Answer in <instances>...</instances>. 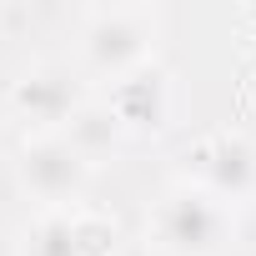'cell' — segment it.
I'll return each mask as SVG.
<instances>
[{
	"label": "cell",
	"mask_w": 256,
	"mask_h": 256,
	"mask_svg": "<svg viewBox=\"0 0 256 256\" xmlns=\"http://www.w3.org/2000/svg\"><path fill=\"white\" fill-rule=\"evenodd\" d=\"M90 171H96V166H90L86 156H76L60 136H30V141L20 146V156H16V181H20V191H26L30 201H40V211L70 206V201L86 191Z\"/></svg>",
	"instance_id": "3"
},
{
	"label": "cell",
	"mask_w": 256,
	"mask_h": 256,
	"mask_svg": "<svg viewBox=\"0 0 256 256\" xmlns=\"http://www.w3.org/2000/svg\"><path fill=\"white\" fill-rule=\"evenodd\" d=\"M80 100L86 96L70 66H36L10 90V110L30 126V136H60L66 120L80 110Z\"/></svg>",
	"instance_id": "4"
},
{
	"label": "cell",
	"mask_w": 256,
	"mask_h": 256,
	"mask_svg": "<svg viewBox=\"0 0 256 256\" xmlns=\"http://www.w3.org/2000/svg\"><path fill=\"white\" fill-rule=\"evenodd\" d=\"M80 56H86V70L110 86L146 70L156 56V10H146V6L90 10L86 30H80Z\"/></svg>",
	"instance_id": "2"
},
{
	"label": "cell",
	"mask_w": 256,
	"mask_h": 256,
	"mask_svg": "<svg viewBox=\"0 0 256 256\" xmlns=\"http://www.w3.org/2000/svg\"><path fill=\"white\" fill-rule=\"evenodd\" d=\"M20 256H86L80 236H76V206L40 211L20 236Z\"/></svg>",
	"instance_id": "8"
},
{
	"label": "cell",
	"mask_w": 256,
	"mask_h": 256,
	"mask_svg": "<svg viewBox=\"0 0 256 256\" xmlns=\"http://www.w3.org/2000/svg\"><path fill=\"white\" fill-rule=\"evenodd\" d=\"M110 116L120 120L126 136H156L171 120V76L146 66L136 76H126L120 86H110Z\"/></svg>",
	"instance_id": "6"
},
{
	"label": "cell",
	"mask_w": 256,
	"mask_h": 256,
	"mask_svg": "<svg viewBox=\"0 0 256 256\" xmlns=\"http://www.w3.org/2000/svg\"><path fill=\"white\" fill-rule=\"evenodd\" d=\"M151 241L161 256H221L231 246V206L196 181H176L151 211Z\"/></svg>",
	"instance_id": "1"
},
{
	"label": "cell",
	"mask_w": 256,
	"mask_h": 256,
	"mask_svg": "<svg viewBox=\"0 0 256 256\" xmlns=\"http://www.w3.org/2000/svg\"><path fill=\"white\" fill-rule=\"evenodd\" d=\"M60 141H66L76 156H86V161L96 166V156H106L116 141H126V131H120V120L110 116V106H106V100H80V110L66 120Z\"/></svg>",
	"instance_id": "7"
},
{
	"label": "cell",
	"mask_w": 256,
	"mask_h": 256,
	"mask_svg": "<svg viewBox=\"0 0 256 256\" xmlns=\"http://www.w3.org/2000/svg\"><path fill=\"white\" fill-rule=\"evenodd\" d=\"M201 176L196 186L211 191L221 206H236V201H251L256 196V146L236 131H221L201 146Z\"/></svg>",
	"instance_id": "5"
}]
</instances>
